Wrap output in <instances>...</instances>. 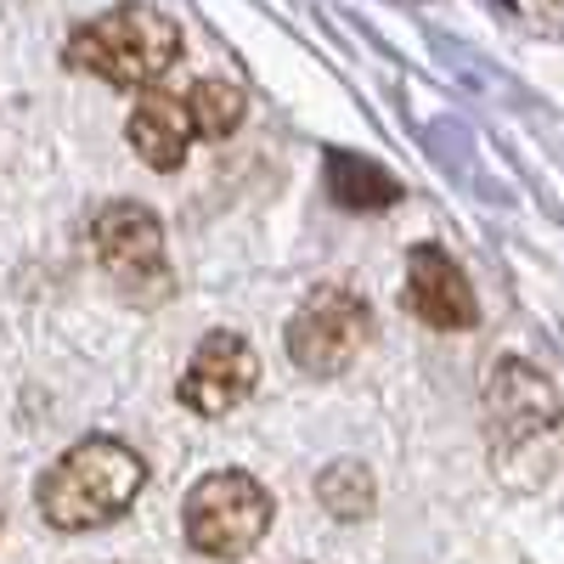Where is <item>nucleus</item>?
<instances>
[{"mask_svg":"<svg viewBox=\"0 0 564 564\" xmlns=\"http://www.w3.org/2000/svg\"><path fill=\"white\" fill-rule=\"evenodd\" d=\"M90 249H97V265L130 305H164L175 294V271L164 254V220L148 204H135V198L102 204L90 215Z\"/></svg>","mask_w":564,"mask_h":564,"instance_id":"20e7f679","label":"nucleus"},{"mask_svg":"<svg viewBox=\"0 0 564 564\" xmlns=\"http://www.w3.org/2000/svg\"><path fill=\"white\" fill-rule=\"evenodd\" d=\"M260 384V356L243 334H231V327H209L198 339V350L186 356V372H181V406H193L198 417H226L238 412Z\"/></svg>","mask_w":564,"mask_h":564,"instance_id":"423d86ee","label":"nucleus"},{"mask_svg":"<svg viewBox=\"0 0 564 564\" xmlns=\"http://www.w3.org/2000/svg\"><path fill=\"white\" fill-rule=\"evenodd\" d=\"M148 486V463L119 435H85L74 441L34 486V508L52 531H102Z\"/></svg>","mask_w":564,"mask_h":564,"instance_id":"f257e3e1","label":"nucleus"},{"mask_svg":"<svg viewBox=\"0 0 564 564\" xmlns=\"http://www.w3.org/2000/svg\"><path fill=\"white\" fill-rule=\"evenodd\" d=\"M372 475H367V463H356V457H339V463H327L322 468V480H316V502L334 513V520H345V525H356V520H367L372 513Z\"/></svg>","mask_w":564,"mask_h":564,"instance_id":"f8f14e48","label":"nucleus"},{"mask_svg":"<svg viewBox=\"0 0 564 564\" xmlns=\"http://www.w3.org/2000/svg\"><path fill=\"white\" fill-rule=\"evenodd\" d=\"M186 119H193L198 141H226V135H238L243 124V90L231 85V79H193L186 85Z\"/></svg>","mask_w":564,"mask_h":564,"instance_id":"9b49d317","label":"nucleus"},{"mask_svg":"<svg viewBox=\"0 0 564 564\" xmlns=\"http://www.w3.org/2000/svg\"><path fill=\"white\" fill-rule=\"evenodd\" d=\"M486 412H491V430L502 446H520L547 435L553 423L564 417V401L553 390L547 372H536L531 361H497L491 367V384H486Z\"/></svg>","mask_w":564,"mask_h":564,"instance_id":"6e6552de","label":"nucleus"},{"mask_svg":"<svg viewBox=\"0 0 564 564\" xmlns=\"http://www.w3.org/2000/svg\"><path fill=\"white\" fill-rule=\"evenodd\" d=\"M271 491L243 475V468H215L204 475L193 491H186V508H181V531H186V547L204 553V558H249L265 531H271Z\"/></svg>","mask_w":564,"mask_h":564,"instance_id":"7ed1b4c3","label":"nucleus"},{"mask_svg":"<svg viewBox=\"0 0 564 564\" xmlns=\"http://www.w3.org/2000/svg\"><path fill=\"white\" fill-rule=\"evenodd\" d=\"M367 339H372V305L356 289H345V282L311 289L289 316V334H282L294 367L311 372V379H339L367 350Z\"/></svg>","mask_w":564,"mask_h":564,"instance_id":"39448f33","label":"nucleus"},{"mask_svg":"<svg viewBox=\"0 0 564 564\" xmlns=\"http://www.w3.org/2000/svg\"><path fill=\"white\" fill-rule=\"evenodd\" d=\"M401 305L435 327V334H468L480 322V300L468 289L463 265L441 249V243H417L406 254V289H401Z\"/></svg>","mask_w":564,"mask_h":564,"instance_id":"0eeeda50","label":"nucleus"},{"mask_svg":"<svg viewBox=\"0 0 564 564\" xmlns=\"http://www.w3.org/2000/svg\"><path fill=\"white\" fill-rule=\"evenodd\" d=\"M124 141L148 159V170L170 175V170L186 164V148L198 141V130H193V119H186L181 97H170V90H141V102L124 119Z\"/></svg>","mask_w":564,"mask_h":564,"instance_id":"1a4fd4ad","label":"nucleus"},{"mask_svg":"<svg viewBox=\"0 0 564 564\" xmlns=\"http://www.w3.org/2000/svg\"><path fill=\"white\" fill-rule=\"evenodd\" d=\"M327 193H334L339 209L350 215H379V209H395L401 204V181L372 164V159H356V153H327Z\"/></svg>","mask_w":564,"mask_h":564,"instance_id":"9d476101","label":"nucleus"},{"mask_svg":"<svg viewBox=\"0 0 564 564\" xmlns=\"http://www.w3.org/2000/svg\"><path fill=\"white\" fill-rule=\"evenodd\" d=\"M63 63L119 90H159V79L181 63V29L148 0H119L63 40Z\"/></svg>","mask_w":564,"mask_h":564,"instance_id":"f03ea898","label":"nucleus"}]
</instances>
